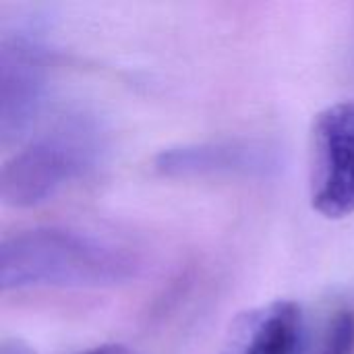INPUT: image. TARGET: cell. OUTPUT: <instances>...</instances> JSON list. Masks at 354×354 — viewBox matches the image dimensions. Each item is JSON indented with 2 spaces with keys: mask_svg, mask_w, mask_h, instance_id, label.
<instances>
[{
  "mask_svg": "<svg viewBox=\"0 0 354 354\" xmlns=\"http://www.w3.org/2000/svg\"><path fill=\"white\" fill-rule=\"evenodd\" d=\"M0 354H33V351L27 344L19 342V340H8V342L2 344Z\"/></svg>",
  "mask_w": 354,
  "mask_h": 354,
  "instance_id": "cell-9",
  "label": "cell"
},
{
  "mask_svg": "<svg viewBox=\"0 0 354 354\" xmlns=\"http://www.w3.org/2000/svg\"><path fill=\"white\" fill-rule=\"evenodd\" d=\"M48 85L46 48L27 33L0 41V137L15 141L33 122Z\"/></svg>",
  "mask_w": 354,
  "mask_h": 354,
  "instance_id": "cell-4",
  "label": "cell"
},
{
  "mask_svg": "<svg viewBox=\"0 0 354 354\" xmlns=\"http://www.w3.org/2000/svg\"><path fill=\"white\" fill-rule=\"evenodd\" d=\"M301 332V307L278 299L241 313L226 332L222 354H297Z\"/></svg>",
  "mask_w": 354,
  "mask_h": 354,
  "instance_id": "cell-6",
  "label": "cell"
},
{
  "mask_svg": "<svg viewBox=\"0 0 354 354\" xmlns=\"http://www.w3.org/2000/svg\"><path fill=\"white\" fill-rule=\"evenodd\" d=\"M309 193L328 220L354 214V100L330 104L313 120Z\"/></svg>",
  "mask_w": 354,
  "mask_h": 354,
  "instance_id": "cell-3",
  "label": "cell"
},
{
  "mask_svg": "<svg viewBox=\"0 0 354 354\" xmlns=\"http://www.w3.org/2000/svg\"><path fill=\"white\" fill-rule=\"evenodd\" d=\"M153 166L170 178L266 176L278 168V151L266 141L220 139L162 149Z\"/></svg>",
  "mask_w": 354,
  "mask_h": 354,
  "instance_id": "cell-5",
  "label": "cell"
},
{
  "mask_svg": "<svg viewBox=\"0 0 354 354\" xmlns=\"http://www.w3.org/2000/svg\"><path fill=\"white\" fill-rule=\"evenodd\" d=\"M104 151L100 127L73 114L17 151L0 174V197L10 207H35L68 183L89 174Z\"/></svg>",
  "mask_w": 354,
  "mask_h": 354,
  "instance_id": "cell-2",
  "label": "cell"
},
{
  "mask_svg": "<svg viewBox=\"0 0 354 354\" xmlns=\"http://www.w3.org/2000/svg\"><path fill=\"white\" fill-rule=\"evenodd\" d=\"M85 354H139V353H135L133 348L122 346V344H104V346H97V348H93V351H89V353H85Z\"/></svg>",
  "mask_w": 354,
  "mask_h": 354,
  "instance_id": "cell-8",
  "label": "cell"
},
{
  "mask_svg": "<svg viewBox=\"0 0 354 354\" xmlns=\"http://www.w3.org/2000/svg\"><path fill=\"white\" fill-rule=\"evenodd\" d=\"M139 272L129 249L93 234L41 226L10 234L0 245V286L27 288H110Z\"/></svg>",
  "mask_w": 354,
  "mask_h": 354,
  "instance_id": "cell-1",
  "label": "cell"
},
{
  "mask_svg": "<svg viewBox=\"0 0 354 354\" xmlns=\"http://www.w3.org/2000/svg\"><path fill=\"white\" fill-rule=\"evenodd\" d=\"M319 354H354V311L340 309L332 315Z\"/></svg>",
  "mask_w": 354,
  "mask_h": 354,
  "instance_id": "cell-7",
  "label": "cell"
}]
</instances>
